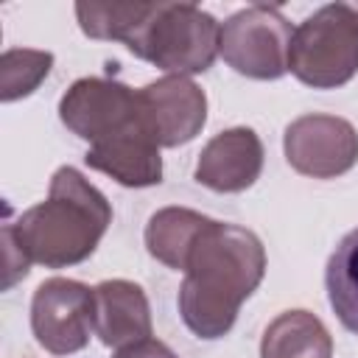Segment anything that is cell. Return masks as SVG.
Segmentation results:
<instances>
[{
	"mask_svg": "<svg viewBox=\"0 0 358 358\" xmlns=\"http://www.w3.org/2000/svg\"><path fill=\"white\" fill-rule=\"evenodd\" d=\"M263 274L266 249L260 238L246 227L210 221L187 257L176 296L185 327L204 341L227 336Z\"/></svg>",
	"mask_w": 358,
	"mask_h": 358,
	"instance_id": "6da1fadb",
	"label": "cell"
},
{
	"mask_svg": "<svg viewBox=\"0 0 358 358\" xmlns=\"http://www.w3.org/2000/svg\"><path fill=\"white\" fill-rule=\"evenodd\" d=\"M109 224L112 207L106 196L76 168L62 165L50 179L48 199L28 207L14 224L6 221L3 232L28 263L67 268L98 249Z\"/></svg>",
	"mask_w": 358,
	"mask_h": 358,
	"instance_id": "7a4b0ae2",
	"label": "cell"
},
{
	"mask_svg": "<svg viewBox=\"0 0 358 358\" xmlns=\"http://www.w3.org/2000/svg\"><path fill=\"white\" fill-rule=\"evenodd\" d=\"M221 22L196 3H157L148 22L126 45L168 76H196L213 67Z\"/></svg>",
	"mask_w": 358,
	"mask_h": 358,
	"instance_id": "3957f363",
	"label": "cell"
},
{
	"mask_svg": "<svg viewBox=\"0 0 358 358\" xmlns=\"http://www.w3.org/2000/svg\"><path fill=\"white\" fill-rule=\"evenodd\" d=\"M288 70L313 90H336L358 73V8L327 3L305 17L291 36Z\"/></svg>",
	"mask_w": 358,
	"mask_h": 358,
	"instance_id": "277c9868",
	"label": "cell"
},
{
	"mask_svg": "<svg viewBox=\"0 0 358 358\" xmlns=\"http://www.w3.org/2000/svg\"><path fill=\"white\" fill-rule=\"evenodd\" d=\"M294 28L277 6L255 3L221 22L218 56L241 76L277 81L288 73V48Z\"/></svg>",
	"mask_w": 358,
	"mask_h": 358,
	"instance_id": "5b68a950",
	"label": "cell"
},
{
	"mask_svg": "<svg viewBox=\"0 0 358 358\" xmlns=\"http://www.w3.org/2000/svg\"><path fill=\"white\" fill-rule=\"evenodd\" d=\"M31 330L50 355H73L95 333V294L90 285L67 277L45 280L31 299Z\"/></svg>",
	"mask_w": 358,
	"mask_h": 358,
	"instance_id": "8992f818",
	"label": "cell"
},
{
	"mask_svg": "<svg viewBox=\"0 0 358 358\" xmlns=\"http://www.w3.org/2000/svg\"><path fill=\"white\" fill-rule=\"evenodd\" d=\"M282 151L296 173L336 179L358 162V131L338 115H302L285 126Z\"/></svg>",
	"mask_w": 358,
	"mask_h": 358,
	"instance_id": "52a82bcc",
	"label": "cell"
},
{
	"mask_svg": "<svg viewBox=\"0 0 358 358\" xmlns=\"http://www.w3.org/2000/svg\"><path fill=\"white\" fill-rule=\"evenodd\" d=\"M137 115L159 148H176L204 129L207 95L190 76H162L137 90Z\"/></svg>",
	"mask_w": 358,
	"mask_h": 358,
	"instance_id": "ba28073f",
	"label": "cell"
},
{
	"mask_svg": "<svg viewBox=\"0 0 358 358\" xmlns=\"http://www.w3.org/2000/svg\"><path fill=\"white\" fill-rule=\"evenodd\" d=\"M59 117L76 137L101 143L137 120V90L101 76L78 78L62 95Z\"/></svg>",
	"mask_w": 358,
	"mask_h": 358,
	"instance_id": "9c48e42d",
	"label": "cell"
},
{
	"mask_svg": "<svg viewBox=\"0 0 358 358\" xmlns=\"http://www.w3.org/2000/svg\"><path fill=\"white\" fill-rule=\"evenodd\" d=\"M263 143L255 129L235 126L201 148L196 159V182L215 193H241L260 179Z\"/></svg>",
	"mask_w": 358,
	"mask_h": 358,
	"instance_id": "30bf717a",
	"label": "cell"
},
{
	"mask_svg": "<svg viewBox=\"0 0 358 358\" xmlns=\"http://www.w3.org/2000/svg\"><path fill=\"white\" fill-rule=\"evenodd\" d=\"M84 162L90 168L112 176L123 187H151V185L162 182L159 145L143 129L140 115L129 129H123L101 143H92L84 154Z\"/></svg>",
	"mask_w": 358,
	"mask_h": 358,
	"instance_id": "8fae6325",
	"label": "cell"
},
{
	"mask_svg": "<svg viewBox=\"0 0 358 358\" xmlns=\"http://www.w3.org/2000/svg\"><path fill=\"white\" fill-rule=\"evenodd\" d=\"M95 294V336L115 350L151 338V305L131 280H103Z\"/></svg>",
	"mask_w": 358,
	"mask_h": 358,
	"instance_id": "7c38bea8",
	"label": "cell"
},
{
	"mask_svg": "<svg viewBox=\"0 0 358 358\" xmlns=\"http://www.w3.org/2000/svg\"><path fill=\"white\" fill-rule=\"evenodd\" d=\"M260 358H333V336L310 310H285L263 330Z\"/></svg>",
	"mask_w": 358,
	"mask_h": 358,
	"instance_id": "4fadbf2b",
	"label": "cell"
},
{
	"mask_svg": "<svg viewBox=\"0 0 358 358\" xmlns=\"http://www.w3.org/2000/svg\"><path fill=\"white\" fill-rule=\"evenodd\" d=\"M210 221L213 218L190 207H162L145 224V249L154 260L165 263L168 268L185 271L187 257Z\"/></svg>",
	"mask_w": 358,
	"mask_h": 358,
	"instance_id": "5bb4252c",
	"label": "cell"
},
{
	"mask_svg": "<svg viewBox=\"0 0 358 358\" xmlns=\"http://www.w3.org/2000/svg\"><path fill=\"white\" fill-rule=\"evenodd\" d=\"M327 299L338 322L358 336V229L347 232L324 268Z\"/></svg>",
	"mask_w": 358,
	"mask_h": 358,
	"instance_id": "9a60e30c",
	"label": "cell"
},
{
	"mask_svg": "<svg viewBox=\"0 0 358 358\" xmlns=\"http://www.w3.org/2000/svg\"><path fill=\"white\" fill-rule=\"evenodd\" d=\"M157 3H76L78 28L90 39H115L129 45L137 31L148 22Z\"/></svg>",
	"mask_w": 358,
	"mask_h": 358,
	"instance_id": "2e32d148",
	"label": "cell"
},
{
	"mask_svg": "<svg viewBox=\"0 0 358 358\" xmlns=\"http://www.w3.org/2000/svg\"><path fill=\"white\" fill-rule=\"evenodd\" d=\"M53 53L31 48H8L0 56V101L11 103L31 95L50 73Z\"/></svg>",
	"mask_w": 358,
	"mask_h": 358,
	"instance_id": "e0dca14e",
	"label": "cell"
},
{
	"mask_svg": "<svg viewBox=\"0 0 358 358\" xmlns=\"http://www.w3.org/2000/svg\"><path fill=\"white\" fill-rule=\"evenodd\" d=\"M112 358H179V355L168 344H162L157 338H145V341H137L131 347L117 350Z\"/></svg>",
	"mask_w": 358,
	"mask_h": 358,
	"instance_id": "ac0fdd59",
	"label": "cell"
},
{
	"mask_svg": "<svg viewBox=\"0 0 358 358\" xmlns=\"http://www.w3.org/2000/svg\"><path fill=\"white\" fill-rule=\"evenodd\" d=\"M355 8H358V3H355Z\"/></svg>",
	"mask_w": 358,
	"mask_h": 358,
	"instance_id": "d6986e66",
	"label": "cell"
}]
</instances>
